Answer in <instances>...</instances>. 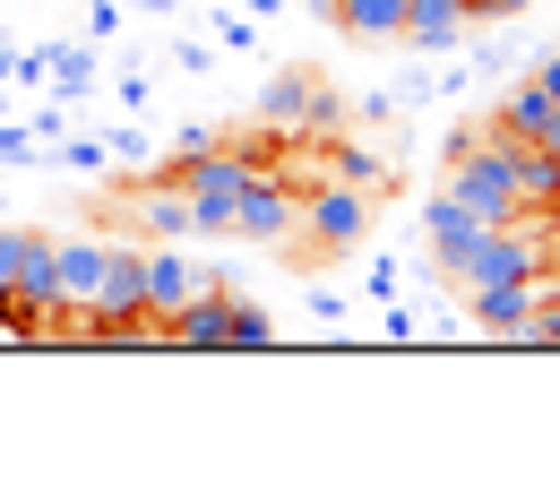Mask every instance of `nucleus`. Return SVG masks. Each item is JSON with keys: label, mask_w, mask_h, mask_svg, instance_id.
Segmentation results:
<instances>
[{"label": "nucleus", "mask_w": 560, "mask_h": 500, "mask_svg": "<svg viewBox=\"0 0 560 500\" xmlns=\"http://www.w3.org/2000/svg\"><path fill=\"white\" fill-rule=\"evenodd\" d=\"M259 164L242 155V147H208V155H190V164H173V182H182V199L199 216V233H233V208H242V182H250Z\"/></svg>", "instance_id": "1"}, {"label": "nucleus", "mask_w": 560, "mask_h": 500, "mask_svg": "<svg viewBox=\"0 0 560 500\" xmlns=\"http://www.w3.org/2000/svg\"><path fill=\"white\" fill-rule=\"evenodd\" d=\"M560 277L552 268H535V277H491V286H466V319H475V337H526V319L544 311V293H552Z\"/></svg>", "instance_id": "2"}, {"label": "nucleus", "mask_w": 560, "mask_h": 500, "mask_svg": "<svg viewBox=\"0 0 560 500\" xmlns=\"http://www.w3.org/2000/svg\"><path fill=\"white\" fill-rule=\"evenodd\" d=\"M448 164H457V173H448V199H466L483 224L517 216V182H509V155H500V139H491V147H466V155H448Z\"/></svg>", "instance_id": "3"}, {"label": "nucleus", "mask_w": 560, "mask_h": 500, "mask_svg": "<svg viewBox=\"0 0 560 500\" xmlns=\"http://www.w3.org/2000/svg\"><path fill=\"white\" fill-rule=\"evenodd\" d=\"M362 224H371V190H353V182H337V173L302 199V233H311L319 251H346Z\"/></svg>", "instance_id": "4"}, {"label": "nucleus", "mask_w": 560, "mask_h": 500, "mask_svg": "<svg viewBox=\"0 0 560 500\" xmlns=\"http://www.w3.org/2000/svg\"><path fill=\"white\" fill-rule=\"evenodd\" d=\"M233 233L242 242H284V233H302V199L284 190L277 173H250L242 182V208H233Z\"/></svg>", "instance_id": "5"}, {"label": "nucleus", "mask_w": 560, "mask_h": 500, "mask_svg": "<svg viewBox=\"0 0 560 500\" xmlns=\"http://www.w3.org/2000/svg\"><path fill=\"white\" fill-rule=\"evenodd\" d=\"M199 286H215V277H208V268H190L173 242H155V251H147V319H173Z\"/></svg>", "instance_id": "6"}, {"label": "nucleus", "mask_w": 560, "mask_h": 500, "mask_svg": "<svg viewBox=\"0 0 560 500\" xmlns=\"http://www.w3.org/2000/svg\"><path fill=\"white\" fill-rule=\"evenodd\" d=\"M224 311H233V293L224 286H199L173 319H164V346H190V354H215L224 346Z\"/></svg>", "instance_id": "7"}, {"label": "nucleus", "mask_w": 560, "mask_h": 500, "mask_svg": "<svg viewBox=\"0 0 560 500\" xmlns=\"http://www.w3.org/2000/svg\"><path fill=\"white\" fill-rule=\"evenodd\" d=\"M475 26V0H406V44L415 53H457Z\"/></svg>", "instance_id": "8"}, {"label": "nucleus", "mask_w": 560, "mask_h": 500, "mask_svg": "<svg viewBox=\"0 0 560 500\" xmlns=\"http://www.w3.org/2000/svg\"><path fill=\"white\" fill-rule=\"evenodd\" d=\"M422 233H431V259H440V268L457 277V259L475 251V233H483V216L466 208V199H448V190H440V199L422 208Z\"/></svg>", "instance_id": "9"}, {"label": "nucleus", "mask_w": 560, "mask_h": 500, "mask_svg": "<svg viewBox=\"0 0 560 500\" xmlns=\"http://www.w3.org/2000/svg\"><path fill=\"white\" fill-rule=\"evenodd\" d=\"M104 259H113V242H52L61 311H86V302H95V286H104Z\"/></svg>", "instance_id": "10"}, {"label": "nucleus", "mask_w": 560, "mask_h": 500, "mask_svg": "<svg viewBox=\"0 0 560 500\" xmlns=\"http://www.w3.org/2000/svg\"><path fill=\"white\" fill-rule=\"evenodd\" d=\"M130 216H139V233H155V242H190V233H199V216H190V199H182V182H139Z\"/></svg>", "instance_id": "11"}, {"label": "nucleus", "mask_w": 560, "mask_h": 500, "mask_svg": "<svg viewBox=\"0 0 560 500\" xmlns=\"http://www.w3.org/2000/svg\"><path fill=\"white\" fill-rule=\"evenodd\" d=\"M328 18L346 26L353 44H397L406 35V0H328Z\"/></svg>", "instance_id": "12"}, {"label": "nucleus", "mask_w": 560, "mask_h": 500, "mask_svg": "<svg viewBox=\"0 0 560 500\" xmlns=\"http://www.w3.org/2000/svg\"><path fill=\"white\" fill-rule=\"evenodd\" d=\"M311 95H319V78H311V70H277L268 86H259V121H268V130H302Z\"/></svg>", "instance_id": "13"}, {"label": "nucleus", "mask_w": 560, "mask_h": 500, "mask_svg": "<svg viewBox=\"0 0 560 500\" xmlns=\"http://www.w3.org/2000/svg\"><path fill=\"white\" fill-rule=\"evenodd\" d=\"M44 86H52L61 104H78V95L95 86V44H52V53H44Z\"/></svg>", "instance_id": "14"}, {"label": "nucleus", "mask_w": 560, "mask_h": 500, "mask_svg": "<svg viewBox=\"0 0 560 500\" xmlns=\"http://www.w3.org/2000/svg\"><path fill=\"white\" fill-rule=\"evenodd\" d=\"M328 173H337V182H353V190H388V182H397V173H388V155H380V147H362V139H337Z\"/></svg>", "instance_id": "15"}, {"label": "nucleus", "mask_w": 560, "mask_h": 500, "mask_svg": "<svg viewBox=\"0 0 560 500\" xmlns=\"http://www.w3.org/2000/svg\"><path fill=\"white\" fill-rule=\"evenodd\" d=\"M224 346H242V354H259V346H277V319H268V302H250V293H233V311H224Z\"/></svg>", "instance_id": "16"}, {"label": "nucleus", "mask_w": 560, "mask_h": 500, "mask_svg": "<svg viewBox=\"0 0 560 500\" xmlns=\"http://www.w3.org/2000/svg\"><path fill=\"white\" fill-rule=\"evenodd\" d=\"M26 251H35V224H0V293L18 286V268H26Z\"/></svg>", "instance_id": "17"}, {"label": "nucleus", "mask_w": 560, "mask_h": 500, "mask_svg": "<svg viewBox=\"0 0 560 500\" xmlns=\"http://www.w3.org/2000/svg\"><path fill=\"white\" fill-rule=\"evenodd\" d=\"M517 346H544V354H560V286L544 293V311L526 319V337H517Z\"/></svg>", "instance_id": "18"}, {"label": "nucleus", "mask_w": 560, "mask_h": 500, "mask_svg": "<svg viewBox=\"0 0 560 500\" xmlns=\"http://www.w3.org/2000/svg\"><path fill=\"white\" fill-rule=\"evenodd\" d=\"M61 164H70V173H104L113 147H104V139H61Z\"/></svg>", "instance_id": "19"}, {"label": "nucleus", "mask_w": 560, "mask_h": 500, "mask_svg": "<svg viewBox=\"0 0 560 500\" xmlns=\"http://www.w3.org/2000/svg\"><path fill=\"white\" fill-rule=\"evenodd\" d=\"M113 35H121V0H95L86 9V44H113Z\"/></svg>", "instance_id": "20"}, {"label": "nucleus", "mask_w": 560, "mask_h": 500, "mask_svg": "<svg viewBox=\"0 0 560 500\" xmlns=\"http://www.w3.org/2000/svg\"><path fill=\"white\" fill-rule=\"evenodd\" d=\"M215 44H224V53H250V44H259V26H250V18H233V9H224V18H215Z\"/></svg>", "instance_id": "21"}, {"label": "nucleus", "mask_w": 560, "mask_h": 500, "mask_svg": "<svg viewBox=\"0 0 560 500\" xmlns=\"http://www.w3.org/2000/svg\"><path fill=\"white\" fill-rule=\"evenodd\" d=\"M173 61H182L190 78H208V70H215V44H199V35H182V44H173Z\"/></svg>", "instance_id": "22"}, {"label": "nucleus", "mask_w": 560, "mask_h": 500, "mask_svg": "<svg viewBox=\"0 0 560 500\" xmlns=\"http://www.w3.org/2000/svg\"><path fill=\"white\" fill-rule=\"evenodd\" d=\"M26 155H35V130H9L0 121V164H26Z\"/></svg>", "instance_id": "23"}, {"label": "nucleus", "mask_w": 560, "mask_h": 500, "mask_svg": "<svg viewBox=\"0 0 560 500\" xmlns=\"http://www.w3.org/2000/svg\"><path fill=\"white\" fill-rule=\"evenodd\" d=\"M388 337H397V346H415V337H422V319L406 311V302H388Z\"/></svg>", "instance_id": "24"}, {"label": "nucleus", "mask_w": 560, "mask_h": 500, "mask_svg": "<svg viewBox=\"0 0 560 500\" xmlns=\"http://www.w3.org/2000/svg\"><path fill=\"white\" fill-rule=\"evenodd\" d=\"M535 86H544V95L560 104V53H544V61H535Z\"/></svg>", "instance_id": "25"}, {"label": "nucleus", "mask_w": 560, "mask_h": 500, "mask_svg": "<svg viewBox=\"0 0 560 500\" xmlns=\"http://www.w3.org/2000/svg\"><path fill=\"white\" fill-rule=\"evenodd\" d=\"M500 9H526V0H475V18H500Z\"/></svg>", "instance_id": "26"}, {"label": "nucleus", "mask_w": 560, "mask_h": 500, "mask_svg": "<svg viewBox=\"0 0 560 500\" xmlns=\"http://www.w3.org/2000/svg\"><path fill=\"white\" fill-rule=\"evenodd\" d=\"M552 259H560V251H552Z\"/></svg>", "instance_id": "27"}]
</instances>
